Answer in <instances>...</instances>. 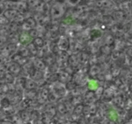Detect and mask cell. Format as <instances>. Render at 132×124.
<instances>
[{
	"mask_svg": "<svg viewBox=\"0 0 132 124\" xmlns=\"http://www.w3.org/2000/svg\"><path fill=\"white\" fill-rule=\"evenodd\" d=\"M7 72H10L12 75H18L21 72V65L19 63L12 61L9 63L7 67Z\"/></svg>",
	"mask_w": 132,
	"mask_h": 124,
	"instance_id": "6da1fadb",
	"label": "cell"
},
{
	"mask_svg": "<svg viewBox=\"0 0 132 124\" xmlns=\"http://www.w3.org/2000/svg\"><path fill=\"white\" fill-rule=\"evenodd\" d=\"M19 41L23 45H28L31 43L32 41V37L30 36L29 32H24L19 34Z\"/></svg>",
	"mask_w": 132,
	"mask_h": 124,
	"instance_id": "7a4b0ae2",
	"label": "cell"
},
{
	"mask_svg": "<svg viewBox=\"0 0 132 124\" xmlns=\"http://www.w3.org/2000/svg\"><path fill=\"white\" fill-rule=\"evenodd\" d=\"M19 14V12L15 9H6L3 12V15L10 21H13L15 19V17Z\"/></svg>",
	"mask_w": 132,
	"mask_h": 124,
	"instance_id": "3957f363",
	"label": "cell"
},
{
	"mask_svg": "<svg viewBox=\"0 0 132 124\" xmlns=\"http://www.w3.org/2000/svg\"><path fill=\"white\" fill-rule=\"evenodd\" d=\"M10 106V101L8 98H3L0 100V107L2 109H7Z\"/></svg>",
	"mask_w": 132,
	"mask_h": 124,
	"instance_id": "277c9868",
	"label": "cell"
},
{
	"mask_svg": "<svg viewBox=\"0 0 132 124\" xmlns=\"http://www.w3.org/2000/svg\"><path fill=\"white\" fill-rule=\"evenodd\" d=\"M33 44L36 46V47L37 48H42L45 45V41H43L42 38L41 37H37L33 40Z\"/></svg>",
	"mask_w": 132,
	"mask_h": 124,
	"instance_id": "5b68a950",
	"label": "cell"
},
{
	"mask_svg": "<svg viewBox=\"0 0 132 124\" xmlns=\"http://www.w3.org/2000/svg\"><path fill=\"white\" fill-rule=\"evenodd\" d=\"M59 42H60L59 43L60 45H59V47L61 49L63 50H66L68 49V47H69V41H68L67 39H62Z\"/></svg>",
	"mask_w": 132,
	"mask_h": 124,
	"instance_id": "8992f818",
	"label": "cell"
},
{
	"mask_svg": "<svg viewBox=\"0 0 132 124\" xmlns=\"http://www.w3.org/2000/svg\"><path fill=\"white\" fill-rule=\"evenodd\" d=\"M10 23V21L6 18L3 14L0 16V26H8Z\"/></svg>",
	"mask_w": 132,
	"mask_h": 124,
	"instance_id": "52a82bcc",
	"label": "cell"
},
{
	"mask_svg": "<svg viewBox=\"0 0 132 124\" xmlns=\"http://www.w3.org/2000/svg\"><path fill=\"white\" fill-rule=\"evenodd\" d=\"M0 124H14L12 121H10V120H2L0 121Z\"/></svg>",
	"mask_w": 132,
	"mask_h": 124,
	"instance_id": "ba28073f",
	"label": "cell"
},
{
	"mask_svg": "<svg viewBox=\"0 0 132 124\" xmlns=\"http://www.w3.org/2000/svg\"><path fill=\"white\" fill-rule=\"evenodd\" d=\"M5 9H5V6H4L3 3L0 4V16L2 15V14H3L4 11L5 10Z\"/></svg>",
	"mask_w": 132,
	"mask_h": 124,
	"instance_id": "9c48e42d",
	"label": "cell"
}]
</instances>
